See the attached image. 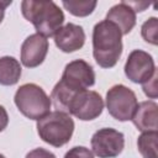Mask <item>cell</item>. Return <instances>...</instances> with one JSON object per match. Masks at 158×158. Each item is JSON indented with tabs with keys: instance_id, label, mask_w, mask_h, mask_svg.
Instances as JSON below:
<instances>
[{
	"instance_id": "obj_1",
	"label": "cell",
	"mask_w": 158,
	"mask_h": 158,
	"mask_svg": "<svg viewBox=\"0 0 158 158\" xmlns=\"http://www.w3.org/2000/svg\"><path fill=\"white\" fill-rule=\"evenodd\" d=\"M122 54V33L120 28L102 20L93 30V56L101 68H112Z\"/></svg>"
},
{
	"instance_id": "obj_2",
	"label": "cell",
	"mask_w": 158,
	"mask_h": 158,
	"mask_svg": "<svg viewBox=\"0 0 158 158\" xmlns=\"http://www.w3.org/2000/svg\"><path fill=\"white\" fill-rule=\"evenodd\" d=\"M23 17L33 23L37 33L43 37H52L62 27L64 14L53 1L25 0L21 2Z\"/></svg>"
},
{
	"instance_id": "obj_3",
	"label": "cell",
	"mask_w": 158,
	"mask_h": 158,
	"mask_svg": "<svg viewBox=\"0 0 158 158\" xmlns=\"http://www.w3.org/2000/svg\"><path fill=\"white\" fill-rule=\"evenodd\" d=\"M37 132L43 142L53 147H62L73 136L74 121L69 114L56 110L37 120Z\"/></svg>"
},
{
	"instance_id": "obj_4",
	"label": "cell",
	"mask_w": 158,
	"mask_h": 158,
	"mask_svg": "<svg viewBox=\"0 0 158 158\" xmlns=\"http://www.w3.org/2000/svg\"><path fill=\"white\" fill-rule=\"evenodd\" d=\"M15 104L20 112L30 120H40L51 109V98L46 91L33 83L21 85L15 94Z\"/></svg>"
},
{
	"instance_id": "obj_5",
	"label": "cell",
	"mask_w": 158,
	"mask_h": 158,
	"mask_svg": "<svg viewBox=\"0 0 158 158\" xmlns=\"http://www.w3.org/2000/svg\"><path fill=\"white\" fill-rule=\"evenodd\" d=\"M136 94L123 84L114 85L106 93V107L109 114L118 121L131 120L137 107Z\"/></svg>"
},
{
	"instance_id": "obj_6",
	"label": "cell",
	"mask_w": 158,
	"mask_h": 158,
	"mask_svg": "<svg viewBox=\"0 0 158 158\" xmlns=\"http://www.w3.org/2000/svg\"><path fill=\"white\" fill-rule=\"evenodd\" d=\"M58 83L73 91L86 90L95 84V72L88 62L75 59L65 65L63 75Z\"/></svg>"
},
{
	"instance_id": "obj_7",
	"label": "cell",
	"mask_w": 158,
	"mask_h": 158,
	"mask_svg": "<svg viewBox=\"0 0 158 158\" xmlns=\"http://www.w3.org/2000/svg\"><path fill=\"white\" fill-rule=\"evenodd\" d=\"M104 100L99 93L93 90H81L75 94L68 106V114L74 115L81 121H90L101 115Z\"/></svg>"
},
{
	"instance_id": "obj_8",
	"label": "cell",
	"mask_w": 158,
	"mask_h": 158,
	"mask_svg": "<svg viewBox=\"0 0 158 158\" xmlns=\"http://www.w3.org/2000/svg\"><path fill=\"white\" fill-rule=\"evenodd\" d=\"M90 144L93 153L99 158H115L125 147V136L115 128L105 127L93 135Z\"/></svg>"
},
{
	"instance_id": "obj_9",
	"label": "cell",
	"mask_w": 158,
	"mask_h": 158,
	"mask_svg": "<svg viewBox=\"0 0 158 158\" xmlns=\"http://www.w3.org/2000/svg\"><path fill=\"white\" fill-rule=\"evenodd\" d=\"M153 57L142 49H135L128 54L125 64L126 77L136 84H143L149 80L156 73Z\"/></svg>"
},
{
	"instance_id": "obj_10",
	"label": "cell",
	"mask_w": 158,
	"mask_h": 158,
	"mask_svg": "<svg viewBox=\"0 0 158 158\" xmlns=\"http://www.w3.org/2000/svg\"><path fill=\"white\" fill-rule=\"evenodd\" d=\"M48 52V40L40 33L30 35L21 46V63L27 68H36L43 63Z\"/></svg>"
},
{
	"instance_id": "obj_11",
	"label": "cell",
	"mask_w": 158,
	"mask_h": 158,
	"mask_svg": "<svg viewBox=\"0 0 158 158\" xmlns=\"http://www.w3.org/2000/svg\"><path fill=\"white\" fill-rule=\"evenodd\" d=\"M53 37L56 46L65 53L75 52L85 43V32L83 27L72 22L62 26Z\"/></svg>"
},
{
	"instance_id": "obj_12",
	"label": "cell",
	"mask_w": 158,
	"mask_h": 158,
	"mask_svg": "<svg viewBox=\"0 0 158 158\" xmlns=\"http://www.w3.org/2000/svg\"><path fill=\"white\" fill-rule=\"evenodd\" d=\"M158 105L154 101H142L137 105L131 120L133 125L142 132H153L157 131L158 125V115H157Z\"/></svg>"
},
{
	"instance_id": "obj_13",
	"label": "cell",
	"mask_w": 158,
	"mask_h": 158,
	"mask_svg": "<svg viewBox=\"0 0 158 158\" xmlns=\"http://www.w3.org/2000/svg\"><path fill=\"white\" fill-rule=\"evenodd\" d=\"M106 20L115 23L120 28L122 35H127L136 25V12L131 6H128L125 1H122L120 4L114 5L109 10L106 15Z\"/></svg>"
},
{
	"instance_id": "obj_14",
	"label": "cell",
	"mask_w": 158,
	"mask_h": 158,
	"mask_svg": "<svg viewBox=\"0 0 158 158\" xmlns=\"http://www.w3.org/2000/svg\"><path fill=\"white\" fill-rule=\"evenodd\" d=\"M21 77L20 62L10 56L0 58V84L5 86L15 85Z\"/></svg>"
},
{
	"instance_id": "obj_15",
	"label": "cell",
	"mask_w": 158,
	"mask_h": 158,
	"mask_svg": "<svg viewBox=\"0 0 158 158\" xmlns=\"http://www.w3.org/2000/svg\"><path fill=\"white\" fill-rule=\"evenodd\" d=\"M157 131L142 132L137 139V147L143 158H158L157 156Z\"/></svg>"
},
{
	"instance_id": "obj_16",
	"label": "cell",
	"mask_w": 158,
	"mask_h": 158,
	"mask_svg": "<svg viewBox=\"0 0 158 158\" xmlns=\"http://www.w3.org/2000/svg\"><path fill=\"white\" fill-rule=\"evenodd\" d=\"M62 4L64 9L68 10L72 15L78 17H85L94 11L98 2L95 0H64L62 1Z\"/></svg>"
},
{
	"instance_id": "obj_17",
	"label": "cell",
	"mask_w": 158,
	"mask_h": 158,
	"mask_svg": "<svg viewBox=\"0 0 158 158\" xmlns=\"http://www.w3.org/2000/svg\"><path fill=\"white\" fill-rule=\"evenodd\" d=\"M157 31H158V19L149 17L141 27V35L143 40L151 44H157Z\"/></svg>"
},
{
	"instance_id": "obj_18",
	"label": "cell",
	"mask_w": 158,
	"mask_h": 158,
	"mask_svg": "<svg viewBox=\"0 0 158 158\" xmlns=\"http://www.w3.org/2000/svg\"><path fill=\"white\" fill-rule=\"evenodd\" d=\"M64 158H94V154L84 146H75L65 153Z\"/></svg>"
},
{
	"instance_id": "obj_19",
	"label": "cell",
	"mask_w": 158,
	"mask_h": 158,
	"mask_svg": "<svg viewBox=\"0 0 158 158\" xmlns=\"http://www.w3.org/2000/svg\"><path fill=\"white\" fill-rule=\"evenodd\" d=\"M142 89L148 98H151V99L157 98V72L153 74V77L149 80H147L142 84Z\"/></svg>"
},
{
	"instance_id": "obj_20",
	"label": "cell",
	"mask_w": 158,
	"mask_h": 158,
	"mask_svg": "<svg viewBox=\"0 0 158 158\" xmlns=\"http://www.w3.org/2000/svg\"><path fill=\"white\" fill-rule=\"evenodd\" d=\"M26 158H56V156L44 148H35L26 154Z\"/></svg>"
},
{
	"instance_id": "obj_21",
	"label": "cell",
	"mask_w": 158,
	"mask_h": 158,
	"mask_svg": "<svg viewBox=\"0 0 158 158\" xmlns=\"http://www.w3.org/2000/svg\"><path fill=\"white\" fill-rule=\"evenodd\" d=\"M7 123H9L7 111L2 105H0V132H2L7 127Z\"/></svg>"
},
{
	"instance_id": "obj_22",
	"label": "cell",
	"mask_w": 158,
	"mask_h": 158,
	"mask_svg": "<svg viewBox=\"0 0 158 158\" xmlns=\"http://www.w3.org/2000/svg\"><path fill=\"white\" fill-rule=\"evenodd\" d=\"M128 6H131L133 9V11H143L147 6H149L148 2H137V1H125Z\"/></svg>"
},
{
	"instance_id": "obj_23",
	"label": "cell",
	"mask_w": 158,
	"mask_h": 158,
	"mask_svg": "<svg viewBox=\"0 0 158 158\" xmlns=\"http://www.w3.org/2000/svg\"><path fill=\"white\" fill-rule=\"evenodd\" d=\"M11 4H12V1H11V0H7V1H2V0H0V23H1V22H2V20H4L6 7H7V6H10Z\"/></svg>"
},
{
	"instance_id": "obj_24",
	"label": "cell",
	"mask_w": 158,
	"mask_h": 158,
	"mask_svg": "<svg viewBox=\"0 0 158 158\" xmlns=\"http://www.w3.org/2000/svg\"><path fill=\"white\" fill-rule=\"evenodd\" d=\"M0 158H5V157H4V156H2V154H0Z\"/></svg>"
}]
</instances>
